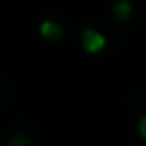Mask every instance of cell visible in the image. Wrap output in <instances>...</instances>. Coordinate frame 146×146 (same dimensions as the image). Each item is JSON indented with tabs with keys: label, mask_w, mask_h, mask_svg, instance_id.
I'll use <instances>...</instances> for the list:
<instances>
[{
	"label": "cell",
	"mask_w": 146,
	"mask_h": 146,
	"mask_svg": "<svg viewBox=\"0 0 146 146\" xmlns=\"http://www.w3.org/2000/svg\"><path fill=\"white\" fill-rule=\"evenodd\" d=\"M80 40H82V48L86 52H90V54H96V52H100L106 46V38L98 30H94V28H86L82 32V38Z\"/></svg>",
	"instance_id": "cell-1"
},
{
	"label": "cell",
	"mask_w": 146,
	"mask_h": 146,
	"mask_svg": "<svg viewBox=\"0 0 146 146\" xmlns=\"http://www.w3.org/2000/svg\"><path fill=\"white\" fill-rule=\"evenodd\" d=\"M38 30H40V34H42L46 40H60L62 34H64V28H62L58 22H54V20H44V22H40Z\"/></svg>",
	"instance_id": "cell-2"
},
{
	"label": "cell",
	"mask_w": 146,
	"mask_h": 146,
	"mask_svg": "<svg viewBox=\"0 0 146 146\" xmlns=\"http://www.w3.org/2000/svg\"><path fill=\"white\" fill-rule=\"evenodd\" d=\"M112 14L118 20H128L134 14V6L128 2V0H116L114 6H112Z\"/></svg>",
	"instance_id": "cell-3"
},
{
	"label": "cell",
	"mask_w": 146,
	"mask_h": 146,
	"mask_svg": "<svg viewBox=\"0 0 146 146\" xmlns=\"http://www.w3.org/2000/svg\"><path fill=\"white\" fill-rule=\"evenodd\" d=\"M8 146H30V142H28V138L24 134H16V136L10 138V144Z\"/></svg>",
	"instance_id": "cell-4"
},
{
	"label": "cell",
	"mask_w": 146,
	"mask_h": 146,
	"mask_svg": "<svg viewBox=\"0 0 146 146\" xmlns=\"http://www.w3.org/2000/svg\"><path fill=\"white\" fill-rule=\"evenodd\" d=\"M138 134L146 140V116H142V118L138 120Z\"/></svg>",
	"instance_id": "cell-5"
}]
</instances>
